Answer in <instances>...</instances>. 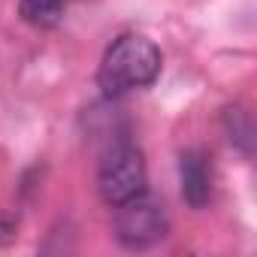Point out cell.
I'll list each match as a JSON object with an SVG mask.
<instances>
[{
    "label": "cell",
    "instance_id": "obj_6",
    "mask_svg": "<svg viewBox=\"0 0 257 257\" xmlns=\"http://www.w3.org/2000/svg\"><path fill=\"white\" fill-rule=\"evenodd\" d=\"M224 124H227L230 143H236L245 155H251V121H248V112L239 109V106H230L224 112Z\"/></svg>",
    "mask_w": 257,
    "mask_h": 257
},
{
    "label": "cell",
    "instance_id": "obj_1",
    "mask_svg": "<svg viewBox=\"0 0 257 257\" xmlns=\"http://www.w3.org/2000/svg\"><path fill=\"white\" fill-rule=\"evenodd\" d=\"M161 67H164V58L152 40L140 34H121L118 40H112V46L100 61L97 85L103 97L115 100L155 85V79L161 76Z\"/></svg>",
    "mask_w": 257,
    "mask_h": 257
},
{
    "label": "cell",
    "instance_id": "obj_4",
    "mask_svg": "<svg viewBox=\"0 0 257 257\" xmlns=\"http://www.w3.org/2000/svg\"><path fill=\"white\" fill-rule=\"evenodd\" d=\"M179 179H182V197L191 209H206L212 200V164L206 152L188 149L179 158Z\"/></svg>",
    "mask_w": 257,
    "mask_h": 257
},
{
    "label": "cell",
    "instance_id": "obj_7",
    "mask_svg": "<svg viewBox=\"0 0 257 257\" xmlns=\"http://www.w3.org/2000/svg\"><path fill=\"white\" fill-rule=\"evenodd\" d=\"M19 239V218L10 212H0V248H7Z\"/></svg>",
    "mask_w": 257,
    "mask_h": 257
},
{
    "label": "cell",
    "instance_id": "obj_2",
    "mask_svg": "<svg viewBox=\"0 0 257 257\" xmlns=\"http://www.w3.org/2000/svg\"><path fill=\"white\" fill-rule=\"evenodd\" d=\"M97 191H100V200L112 209L149 191V167L137 143L115 140L103 152L100 170H97Z\"/></svg>",
    "mask_w": 257,
    "mask_h": 257
},
{
    "label": "cell",
    "instance_id": "obj_3",
    "mask_svg": "<svg viewBox=\"0 0 257 257\" xmlns=\"http://www.w3.org/2000/svg\"><path fill=\"white\" fill-rule=\"evenodd\" d=\"M115 239L127 251H146L167 239L170 233V215L164 200H158L152 191L115 206Z\"/></svg>",
    "mask_w": 257,
    "mask_h": 257
},
{
    "label": "cell",
    "instance_id": "obj_5",
    "mask_svg": "<svg viewBox=\"0 0 257 257\" xmlns=\"http://www.w3.org/2000/svg\"><path fill=\"white\" fill-rule=\"evenodd\" d=\"M70 0H19V16L34 28H55Z\"/></svg>",
    "mask_w": 257,
    "mask_h": 257
}]
</instances>
